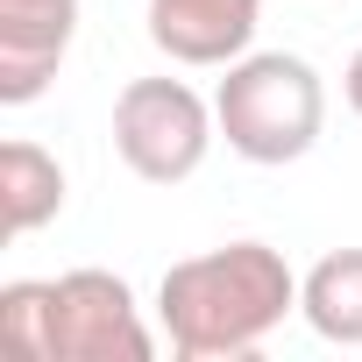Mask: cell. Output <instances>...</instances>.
<instances>
[{
	"label": "cell",
	"instance_id": "cell-1",
	"mask_svg": "<svg viewBox=\"0 0 362 362\" xmlns=\"http://www.w3.org/2000/svg\"><path fill=\"white\" fill-rule=\"evenodd\" d=\"M298 313V270L270 242L177 256L156 284V327L185 362H242Z\"/></svg>",
	"mask_w": 362,
	"mask_h": 362
},
{
	"label": "cell",
	"instance_id": "cell-2",
	"mask_svg": "<svg viewBox=\"0 0 362 362\" xmlns=\"http://www.w3.org/2000/svg\"><path fill=\"white\" fill-rule=\"evenodd\" d=\"M214 121H221V142L242 163L277 170V163H298L320 142L327 86L298 50H249V57L228 64V78L214 93Z\"/></svg>",
	"mask_w": 362,
	"mask_h": 362
},
{
	"label": "cell",
	"instance_id": "cell-3",
	"mask_svg": "<svg viewBox=\"0 0 362 362\" xmlns=\"http://www.w3.org/2000/svg\"><path fill=\"white\" fill-rule=\"evenodd\" d=\"M214 142V100H199L185 78H128L114 93V156L142 185H185Z\"/></svg>",
	"mask_w": 362,
	"mask_h": 362
},
{
	"label": "cell",
	"instance_id": "cell-4",
	"mask_svg": "<svg viewBox=\"0 0 362 362\" xmlns=\"http://www.w3.org/2000/svg\"><path fill=\"white\" fill-rule=\"evenodd\" d=\"M156 334L114 270H64L50 277V362H149Z\"/></svg>",
	"mask_w": 362,
	"mask_h": 362
},
{
	"label": "cell",
	"instance_id": "cell-5",
	"mask_svg": "<svg viewBox=\"0 0 362 362\" xmlns=\"http://www.w3.org/2000/svg\"><path fill=\"white\" fill-rule=\"evenodd\" d=\"M71 36H78V0H0V107L43 100Z\"/></svg>",
	"mask_w": 362,
	"mask_h": 362
},
{
	"label": "cell",
	"instance_id": "cell-6",
	"mask_svg": "<svg viewBox=\"0 0 362 362\" xmlns=\"http://www.w3.org/2000/svg\"><path fill=\"white\" fill-rule=\"evenodd\" d=\"M263 0H149V43L185 71H228L249 57Z\"/></svg>",
	"mask_w": 362,
	"mask_h": 362
},
{
	"label": "cell",
	"instance_id": "cell-7",
	"mask_svg": "<svg viewBox=\"0 0 362 362\" xmlns=\"http://www.w3.org/2000/svg\"><path fill=\"white\" fill-rule=\"evenodd\" d=\"M57 214H64V163L43 142L15 135L8 149H0V228L22 242V235L50 228Z\"/></svg>",
	"mask_w": 362,
	"mask_h": 362
},
{
	"label": "cell",
	"instance_id": "cell-8",
	"mask_svg": "<svg viewBox=\"0 0 362 362\" xmlns=\"http://www.w3.org/2000/svg\"><path fill=\"white\" fill-rule=\"evenodd\" d=\"M298 320L334 348H362V249H327L298 277Z\"/></svg>",
	"mask_w": 362,
	"mask_h": 362
},
{
	"label": "cell",
	"instance_id": "cell-9",
	"mask_svg": "<svg viewBox=\"0 0 362 362\" xmlns=\"http://www.w3.org/2000/svg\"><path fill=\"white\" fill-rule=\"evenodd\" d=\"M0 341L22 362H50V277L0 284Z\"/></svg>",
	"mask_w": 362,
	"mask_h": 362
},
{
	"label": "cell",
	"instance_id": "cell-10",
	"mask_svg": "<svg viewBox=\"0 0 362 362\" xmlns=\"http://www.w3.org/2000/svg\"><path fill=\"white\" fill-rule=\"evenodd\" d=\"M341 100H348L355 121H362V43H355V57H348V71H341Z\"/></svg>",
	"mask_w": 362,
	"mask_h": 362
}]
</instances>
